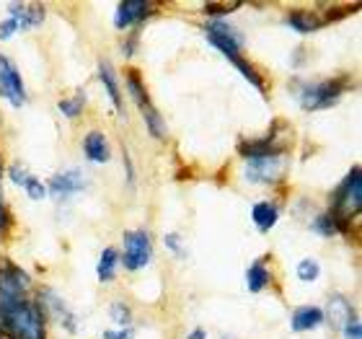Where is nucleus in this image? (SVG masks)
I'll return each mask as SVG.
<instances>
[{
    "instance_id": "obj_1",
    "label": "nucleus",
    "mask_w": 362,
    "mask_h": 339,
    "mask_svg": "<svg viewBox=\"0 0 362 339\" xmlns=\"http://www.w3.org/2000/svg\"><path fill=\"white\" fill-rule=\"evenodd\" d=\"M0 324L11 339H45V311L29 298H0Z\"/></svg>"
},
{
    "instance_id": "obj_2",
    "label": "nucleus",
    "mask_w": 362,
    "mask_h": 339,
    "mask_svg": "<svg viewBox=\"0 0 362 339\" xmlns=\"http://www.w3.org/2000/svg\"><path fill=\"white\" fill-rule=\"evenodd\" d=\"M360 207H362V176H360V168H352V171L347 173V179L339 184L337 195H334L332 215L339 220V226L347 231V223L355 218V215H360Z\"/></svg>"
},
{
    "instance_id": "obj_3",
    "label": "nucleus",
    "mask_w": 362,
    "mask_h": 339,
    "mask_svg": "<svg viewBox=\"0 0 362 339\" xmlns=\"http://www.w3.org/2000/svg\"><path fill=\"white\" fill-rule=\"evenodd\" d=\"M287 171V156L285 153H269V156H259L249 159L246 166V179L257 181V184H277Z\"/></svg>"
},
{
    "instance_id": "obj_4",
    "label": "nucleus",
    "mask_w": 362,
    "mask_h": 339,
    "mask_svg": "<svg viewBox=\"0 0 362 339\" xmlns=\"http://www.w3.org/2000/svg\"><path fill=\"white\" fill-rule=\"evenodd\" d=\"M204 37L210 39V45L218 47L228 60L241 57L243 37L233 29V26H228V23H223V21H210L207 26H204Z\"/></svg>"
},
{
    "instance_id": "obj_5",
    "label": "nucleus",
    "mask_w": 362,
    "mask_h": 339,
    "mask_svg": "<svg viewBox=\"0 0 362 339\" xmlns=\"http://www.w3.org/2000/svg\"><path fill=\"white\" fill-rule=\"evenodd\" d=\"M341 88H344V84H341V81H324V84L305 86V88L300 91L303 109H308V112H316V109H329L332 104H337V101H339Z\"/></svg>"
},
{
    "instance_id": "obj_6",
    "label": "nucleus",
    "mask_w": 362,
    "mask_h": 339,
    "mask_svg": "<svg viewBox=\"0 0 362 339\" xmlns=\"http://www.w3.org/2000/svg\"><path fill=\"white\" fill-rule=\"evenodd\" d=\"M153 246H151V236L145 231H132V234H124V270L135 272L143 270L145 264H151Z\"/></svg>"
},
{
    "instance_id": "obj_7",
    "label": "nucleus",
    "mask_w": 362,
    "mask_h": 339,
    "mask_svg": "<svg viewBox=\"0 0 362 339\" xmlns=\"http://www.w3.org/2000/svg\"><path fill=\"white\" fill-rule=\"evenodd\" d=\"M127 86H129L132 98H135V104L140 106V112H143V120H145V125H148V130H151V135L163 140V137H166V125H163V120H160V114L156 112V106L151 104V98H148V93H145V88L140 86L135 73H129L127 76Z\"/></svg>"
},
{
    "instance_id": "obj_8",
    "label": "nucleus",
    "mask_w": 362,
    "mask_h": 339,
    "mask_svg": "<svg viewBox=\"0 0 362 339\" xmlns=\"http://www.w3.org/2000/svg\"><path fill=\"white\" fill-rule=\"evenodd\" d=\"M0 96H6L13 106H23V101H26L21 73L16 70V65L6 54H0Z\"/></svg>"
},
{
    "instance_id": "obj_9",
    "label": "nucleus",
    "mask_w": 362,
    "mask_h": 339,
    "mask_svg": "<svg viewBox=\"0 0 362 339\" xmlns=\"http://www.w3.org/2000/svg\"><path fill=\"white\" fill-rule=\"evenodd\" d=\"M29 290V275L13 264L0 267V298H23Z\"/></svg>"
},
{
    "instance_id": "obj_10",
    "label": "nucleus",
    "mask_w": 362,
    "mask_h": 339,
    "mask_svg": "<svg viewBox=\"0 0 362 339\" xmlns=\"http://www.w3.org/2000/svg\"><path fill=\"white\" fill-rule=\"evenodd\" d=\"M145 16H151V3L145 0H122L117 6V16H114V26L117 29H127L132 23H140Z\"/></svg>"
},
{
    "instance_id": "obj_11",
    "label": "nucleus",
    "mask_w": 362,
    "mask_h": 339,
    "mask_svg": "<svg viewBox=\"0 0 362 339\" xmlns=\"http://www.w3.org/2000/svg\"><path fill=\"white\" fill-rule=\"evenodd\" d=\"M86 187V179L81 171H62V173H54L52 179H49V192H52L54 197H70L76 195V192H81V189Z\"/></svg>"
},
{
    "instance_id": "obj_12",
    "label": "nucleus",
    "mask_w": 362,
    "mask_h": 339,
    "mask_svg": "<svg viewBox=\"0 0 362 339\" xmlns=\"http://www.w3.org/2000/svg\"><path fill=\"white\" fill-rule=\"evenodd\" d=\"M8 13H11V18H13L21 29H31V26L42 23L45 8L37 6V3H11V6H8Z\"/></svg>"
},
{
    "instance_id": "obj_13",
    "label": "nucleus",
    "mask_w": 362,
    "mask_h": 339,
    "mask_svg": "<svg viewBox=\"0 0 362 339\" xmlns=\"http://www.w3.org/2000/svg\"><path fill=\"white\" fill-rule=\"evenodd\" d=\"M324 311L318 306H300L290 318V326H293V332H310L324 324Z\"/></svg>"
},
{
    "instance_id": "obj_14",
    "label": "nucleus",
    "mask_w": 362,
    "mask_h": 339,
    "mask_svg": "<svg viewBox=\"0 0 362 339\" xmlns=\"http://www.w3.org/2000/svg\"><path fill=\"white\" fill-rule=\"evenodd\" d=\"M42 295H45L42 301H45L47 306H49V311L54 314V318H57V321H60V324L65 326L68 332H76V329H78V324H76V314H73V311H70L68 306L62 303V298H57V295H54L52 290H45Z\"/></svg>"
},
{
    "instance_id": "obj_15",
    "label": "nucleus",
    "mask_w": 362,
    "mask_h": 339,
    "mask_svg": "<svg viewBox=\"0 0 362 339\" xmlns=\"http://www.w3.org/2000/svg\"><path fill=\"white\" fill-rule=\"evenodd\" d=\"M83 151L86 156H88V161H93V163H106L109 161V145H106V137L104 132H88L83 140Z\"/></svg>"
},
{
    "instance_id": "obj_16",
    "label": "nucleus",
    "mask_w": 362,
    "mask_h": 339,
    "mask_svg": "<svg viewBox=\"0 0 362 339\" xmlns=\"http://www.w3.org/2000/svg\"><path fill=\"white\" fill-rule=\"evenodd\" d=\"M251 218H254V223H257L259 231H262V234H267L269 228H274V223H277V218H279L277 205H269V202L254 205V212H251Z\"/></svg>"
},
{
    "instance_id": "obj_17",
    "label": "nucleus",
    "mask_w": 362,
    "mask_h": 339,
    "mask_svg": "<svg viewBox=\"0 0 362 339\" xmlns=\"http://www.w3.org/2000/svg\"><path fill=\"white\" fill-rule=\"evenodd\" d=\"M355 316V311H352V306H349L347 298H341V295H334L332 301H329V318H332L334 326H344L349 321V318Z\"/></svg>"
},
{
    "instance_id": "obj_18",
    "label": "nucleus",
    "mask_w": 362,
    "mask_h": 339,
    "mask_svg": "<svg viewBox=\"0 0 362 339\" xmlns=\"http://www.w3.org/2000/svg\"><path fill=\"white\" fill-rule=\"evenodd\" d=\"M98 76H101V84H104L109 98H112V104L117 106V112H122V93H119V86H117V78H114L112 65H109V62H101Z\"/></svg>"
},
{
    "instance_id": "obj_19",
    "label": "nucleus",
    "mask_w": 362,
    "mask_h": 339,
    "mask_svg": "<svg viewBox=\"0 0 362 339\" xmlns=\"http://www.w3.org/2000/svg\"><path fill=\"white\" fill-rule=\"evenodd\" d=\"M246 285L251 293H262L269 285V270L264 267V262H254L246 272Z\"/></svg>"
},
{
    "instance_id": "obj_20",
    "label": "nucleus",
    "mask_w": 362,
    "mask_h": 339,
    "mask_svg": "<svg viewBox=\"0 0 362 339\" xmlns=\"http://www.w3.org/2000/svg\"><path fill=\"white\" fill-rule=\"evenodd\" d=\"M287 23H290L295 31H300V34L316 31L318 26H321V21H318L313 13H308V11H293V13L287 16Z\"/></svg>"
},
{
    "instance_id": "obj_21",
    "label": "nucleus",
    "mask_w": 362,
    "mask_h": 339,
    "mask_svg": "<svg viewBox=\"0 0 362 339\" xmlns=\"http://www.w3.org/2000/svg\"><path fill=\"white\" fill-rule=\"evenodd\" d=\"M117 251L114 249H104V254H101V259H98V280L101 282H112L114 280V270H117Z\"/></svg>"
},
{
    "instance_id": "obj_22",
    "label": "nucleus",
    "mask_w": 362,
    "mask_h": 339,
    "mask_svg": "<svg viewBox=\"0 0 362 339\" xmlns=\"http://www.w3.org/2000/svg\"><path fill=\"white\" fill-rule=\"evenodd\" d=\"M313 228H316L321 236H326V239H329V236H334L337 231H344V228L339 226V220L334 218L332 212H326V215H318V218L313 220Z\"/></svg>"
},
{
    "instance_id": "obj_23",
    "label": "nucleus",
    "mask_w": 362,
    "mask_h": 339,
    "mask_svg": "<svg viewBox=\"0 0 362 339\" xmlns=\"http://www.w3.org/2000/svg\"><path fill=\"white\" fill-rule=\"evenodd\" d=\"M318 275H321V267H318L316 259H303V262L298 264V277H300L303 282H313V280H318Z\"/></svg>"
},
{
    "instance_id": "obj_24",
    "label": "nucleus",
    "mask_w": 362,
    "mask_h": 339,
    "mask_svg": "<svg viewBox=\"0 0 362 339\" xmlns=\"http://www.w3.org/2000/svg\"><path fill=\"white\" fill-rule=\"evenodd\" d=\"M83 104H86V98H83V96L62 98V101H60V112L65 114V117H70V120H76L78 114L83 112Z\"/></svg>"
},
{
    "instance_id": "obj_25",
    "label": "nucleus",
    "mask_w": 362,
    "mask_h": 339,
    "mask_svg": "<svg viewBox=\"0 0 362 339\" xmlns=\"http://www.w3.org/2000/svg\"><path fill=\"white\" fill-rule=\"evenodd\" d=\"M112 318L119 326H124V324H129V321H132V311H129V306H124L122 301H117L112 306Z\"/></svg>"
},
{
    "instance_id": "obj_26",
    "label": "nucleus",
    "mask_w": 362,
    "mask_h": 339,
    "mask_svg": "<svg viewBox=\"0 0 362 339\" xmlns=\"http://www.w3.org/2000/svg\"><path fill=\"white\" fill-rule=\"evenodd\" d=\"M23 189H26V195H29L31 200H42V197L47 195V187L39 179H34V176H29V179H26Z\"/></svg>"
},
{
    "instance_id": "obj_27",
    "label": "nucleus",
    "mask_w": 362,
    "mask_h": 339,
    "mask_svg": "<svg viewBox=\"0 0 362 339\" xmlns=\"http://www.w3.org/2000/svg\"><path fill=\"white\" fill-rule=\"evenodd\" d=\"M341 332H344V339H362V326L357 321V316H352L347 324L341 326Z\"/></svg>"
},
{
    "instance_id": "obj_28",
    "label": "nucleus",
    "mask_w": 362,
    "mask_h": 339,
    "mask_svg": "<svg viewBox=\"0 0 362 339\" xmlns=\"http://www.w3.org/2000/svg\"><path fill=\"white\" fill-rule=\"evenodd\" d=\"M238 6H241V3H207L204 11H207V13H230V11H235Z\"/></svg>"
},
{
    "instance_id": "obj_29",
    "label": "nucleus",
    "mask_w": 362,
    "mask_h": 339,
    "mask_svg": "<svg viewBox=\"0 0 362 339\" xmlns=\"http://www.w3.org/2000/svg\"><path fill=\"white\" fill-rule=\"evenodd\" d=\"M163 241H166V249H171V251H174L176 256H181V259H184V256H187V251L181 249V243H179V236H176V234H168L166 239H163Z\"/></svg>"
},
{
    "instance_id": "obj_30",
    "label": "nucleus",
    "mask_w": 362,
    "mask_h": 339,
    "mask_svg": "<svg viewBox=\"0 0 362 339\" xmlns=\"http://www.w3.org/2000/svg\"><path fill=\"white\" fill-rule=\"evenodd\" d=\"M18 29H21V26H18L13 18H8V21L0 23V39H11Z\"/></svg>"
},
{
    "instance_id": "obj_31",
    "label": "nucleus",
    "mask_w": 362,
    "mask_h": 339,
    "mask_svg": "<svg viewBox=\"0 0 362 339\" xmlns=\"http://www.w3.org/2000/svg\"><path fill=\"white\" fill-rule=\"evenodd\" d=\"M26 179H29L26 168H21L18 163H16V166L11 168V181H13V184H18V187H23V184H26Z\"/></svg>"
},
{
    "instance_id": "obj_32",
    "label": "nucleus",
    "mask_w": 362,
    "mask_h": 339,
    "mask_svg": "<svg viewBox=\"0 0 362 339\" xmlns=\"http://www.w3.org/2000/svg\"><path fill=\"white\" fill-rule=\"evenodd\" d=\"M104 339H132V329H122V332H104Z\"/></svg>"
},
{
    "instance_id": "obj_33",
    "label": "nucleus",
    "mask_w": 362,
    "mask_h": 339,
    "mask_svg": "<svg viewBox=\"0 0 362 339\" xmlns=\"http://www.w3.org/2000/svg\"><path fill=\"white\" fill-rule=\"evenodd\" d=\"M8 223H11V218H8V210H6V205H3V200H0V234H6Z\"/></svg>"
},
{
    "instance_id": "obj_34",
    "label": "nucleus",
    "mask_w": 362,
    "mask_h": 339,
    "mask_svg": "<svg viewBox=\"0 0 362 339\" xmlns=\"http://www.w3.org/2000/svg\"><path fill=\"white\" fill-rule=\"evenodd\" d=\"M187 339H204V332H202V329H194V332L189 334Z\"/></svg>"
},
{
    "instance_id": "obj_35",
    "label": "nucleus",
    "mask_w": 362,
    "mask_h": 339,
    "mask_svg": "<svg viewBox=\"0 0 362 339\" xmlns=\"http://www.w3.org/2000/svg\"><path fill=\"white\" fill-rule=\"evenodd\" d=\"M0 339H11V337H8V334H0Z\"/></svg>"
}]
</instances>
